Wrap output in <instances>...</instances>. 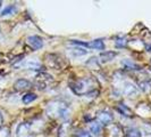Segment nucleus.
<instances>
[{"instance_id":"nucleus-1","label":"nucleus","mask_w":151,"mask_h":137,"mask_svg":"<svg viewBox=\"0 0 151 137\" xmlns=\"http://www.w3.org/2000/svg\"><path fill=\"white\" fill-rule=\"evenodd\" d=\"M48 113H49V115L59 117L61 119L66 120L69 117V109L63 102H52L48 106Z\"/></svg>"},{"instance_id":"nucleus-2","label":"nucleus","mask_w":151,"mask_h":137,"mask_svg":"<svg viewBox=\"0 0 151 137\" xmlns=\"http://www.w3.org/2000/svg\"><path fill=\"white\" fill-rule=\"evenodd\" d=\"M72 89L75 91L77 95H85L88 93H90L93 87L91 86L90 80H78L77 82L73 85Z\"/></svg>"},{"instance_id":"nucleus-3","label":"nucleus","mask_w":151,"mask_h":137,"mask_svg":"<svg viewBox=\"0 0 151 137\" xmlns=\"http://www.w3.org/2000/svg\"><path fill=\"white\" fill-rule=\"evenodd\" d=\"M52 81V77L48 73H40L37 77V86L39 89H45L47 86Z\"/></svg>"},{"instance_id":"nucleus-4","label":"nucleus","mask_w":151,"mask_h":137,"mask_svg":"<svg viewBox=\"0 0 151 137\" xmlns=\"http://www.w3.org/2000/svg\"><path fill=\"white\" fill-rule=\"evenodd\" d=\"M27 44L30 46L32 49H35L38 50L40 48H42L43 46V40L40 38L39 36H30L27 38Z\"/></svg>"},{"instance_id":"nucleus-5","label":"nucleus","mask_w":151,"mask_h":137,"mask_svg":"<svg viewBox=\"0 0 151 137\" xmlns=\"http://www.w3.org/2000/svg\"><path fill=\"white\" fill-rule=\"evenodd\" d=\"M14 88L18 91L29 90L30 88H32V84L29 80H26V79H18L14 84Z\"/></svg>"},{"instance_id":"nucleus-6","label":"nucleus","mask_w":151,"mask_h":137,"mask_svg":"<svg viewBox=\"0 0 151 137\" xmlns=\"http://www.w3.org/2000/svg\"><path fill=\"white\" fill-rule=\"evenodd\" d=\"M98 121L99 123H102V125H110L114 121V117L109 112L102 111L98 114Z\"/></svg>"},{"instance_id":"nucleus-7","label":"nucleus","mask_w":151,"mask_h":137,"mask_svg":"<svg viewBox=\"0 0 151 137\" xmlns=\"http://www.w3.org/2000/svg\"><path fill=\"white\" fill-rule=\"evenodd\" d=\"M116 56H117L116 52H109V50H107V52H102V53L100 54L99 58H100V61L102 62V63H107V62L113 61Z\"/></svg>"},{"instance_id":"nucleus-8","label":"nucleus","mask_w":151,"mask_h":137,"mask_svg":"<svg viewBox=\"0 0 151 137\" xmlns=\"http://www.w3.org/2000/svg\"><path fill=\"white\" fill-rule=\"evenodd\" d=\"M125 86H126V87L124 88V94H125L126 96H129V97L136 96V94H137V89L135 88V86H133V85L129 84V82H126Z\"/></svg>"},{"instance_id":"nucleus-9","label":"nucleus","mask_w":151,"mask_h":137,"mask_svg":"<svg viewBox=\"0 0 151 137\" xmlns=\"http://www.w3.org/2000/svg\"><path fill=\"white\" fill-rule=\"evenodd\" d=\"M89 48L97 49V50H104L105 49V44L101 39H97V40H93V41L89 42Z\"/></svg>"},{"instance_id":"nucleus-10","label":"nucleus","mask_w":151,"mask_h":137,"mask_svg":"<svg viewBox=\"0 0 151 137\" xmlns=\"http://www.w3.org/2000/svg\"><path fill=\"white\" fill-rule=\"evenodd\" d=\"M90 131L93 135H96V136H100V134L102 133L101 123H99V122H92L90 125Z\"/></svg>"},{"instance_id":"nucleus-11","label":"nucleus","mask_w":151,"mask_h":137,"mask_svg":"<svg viewBox=\"0 0 151 137\" xmlns=\"http://www.w3.org/2000/svg\"><path fill=\"white\" fill-rule=\"evenodd\" d=\"M117 110H118L123 115H126V117H132V115H133L132 110L129 109L125 104H118V105H117Z\"/></svg>"},{"instance_id":"nucleus-12","label":"nucleus","mask_w":151,"mask_h":137,"mask_svg":"<svg viewBox=\"0 0 151 137\" xmlns=\"http://www.w3.org/2000/svg\"><path fill=\"white\" fill-rule=\"evenodd\" d=\"M69 55L73 57H77V56H82L88 53L86 50H84L83 48H74V49H69Z\"/></svg>"},{"instance_id":"nucleus-13","label":"nucleus","mask_w":151,"mask_h":137,"mask_svg":"<svg viewBox=\"0 0 151 137\" xmlns=\"http://www.w3.org/2000/svg\"><path fill=\"white\" fill-rule=\"evenodd\" d=\"M125 136L126 137H141L142 134H141L140 130L136 129V128H129V129L126 130Z\"/></svg>"},{"instance_id":"nucleus-14","label":"nucleus","mask_w":151,"mask_h":137,"mask_svg":"<svg viewBox=\"0 0 151 137\" xmlns=\"http://www.w3.org/2000/svg\"><path fill=\"white\" fill-rule=\"evenodd\" d=\"M35 99H37V95H35V94H33V93H27V94H25V95L23 96L22 101L24 104H29V103L35 101Z\"/></svg>"},{"instance_id":"nucleus-15","label":"nucleus","mask_w":151,"mask_h":137,"mask_svg":"<svg viewBox=\"0 0 151 137\" xmlns=\"http://www.w3.org/2000/svg\"><path fill=\"white\" fill-rule=\"evenodd\" d=\"M16 13V7L14 5H10V6H7L2 12H1V16H7V15H13Z\"/></svg>"},{"instance_id":"nucleus-16","label":"nucleus","mask_w":151,"mask_h":137,"mask_svg":"<svg viewBox=\"0 0 151 137\" xmlns=\"http://www.w3.org/2000/svg\"><path fill=\"white\" fill-rule=\"evenodd\" d=\"M26 66L29 68H32V70H38V68H41V63L38 62L37 60H30L26 63Z\"/></svg>"},{"instance_id":"nucleus-17","label":"nucleus","mask_w":151,"mask_h":137,"mask_svg":"<svg viewBox=\"0 0 151 137\" xmlns=\"http://www.w3.org/2000/svg\"><path fill=\"white\" fill-rule=\"evenodd\" d=\"M122 64H123L124 66H126L127 68H132V70H140V66H139V65H136L135 63L131 62L129 60H124V61L122 62Z\"/></svg>"},{"instance_id":"nucleus-18","label":"nucleus","mask_w":151,"mask_h":137,"mask_svg":"<svg viewBox=\"0 0 151 137\" xmlns=\"http://www.w3.org/2000/svg\"><path fill=\"white\" fill-rule=\"evenodd\" d=\"M27 131H29V125L27 123H21L19 127H18V129H17V136L21 137L23 134H25Z\"/></svg>"},{"instance_id":"nucleus-19","label":"nucleus","mask_w":151,"mask_h":137,"mask_svg":"<svg viewBox=\"0 0 151 137\" xmlns=\"http://www.w3.org/2000/svg\"><path fill=\"white\" fill-rule=\"evenodd\" d=\"M86 65L91 68H99V63L97 57H91L89 61L86 62Z\"/></svg>"},{"instance_id":"nucleus-20","label":"nucleus","mask_w":151,"mask_h":137,"mask_svg":"<svg viewBox=\"0 0 151 137\" xmlns=\"http://www.w3.org/2000/svg\"><path fill=\"white\" fill-rule=\"evenodd\" d=\"M76 136L77 137H91V135H90V133H88L86 130H80V131H77Z\"/></svg>"},{"instance_id":"nucleus-21","label":"nucleus","mask_w":151,"mask_h":137,"mask_svg":"<svg viewBox=\"0 0 151 137\" xmlns=\"http://www.w3.org/2000/svg\"><path fill=\"white\" fill-rule=\"evenodd\" d=\"M2 122V118H1V115H0V123Z\"/></svg>"},{"instance_id":"nucleus-22","label":"nucleus","mask_w":151,"mask_h":137,"mask_svg":"<svg viewBox=\"0 0 151 137\" xmlns=\"http://www.w3.org/2000/svg\"><path fill=\"white\" fill-rule=\"evenodd\" d=\"M0 7H1V1H0Z\"/></svg>"},{"instance_id":"nucleus-23","label":"nucleus","mask_w":151,"mask_h":137,"mask_svg":"<svg viewBox=\"0 0 151 137\" xmlns=\"http://www.w3.org/2000/svg\"><path fill=\"white\" fill-rule=\"evenodd\" d=\"M150 62H151V60H150Z\"/></svg>"}]
</instances>
